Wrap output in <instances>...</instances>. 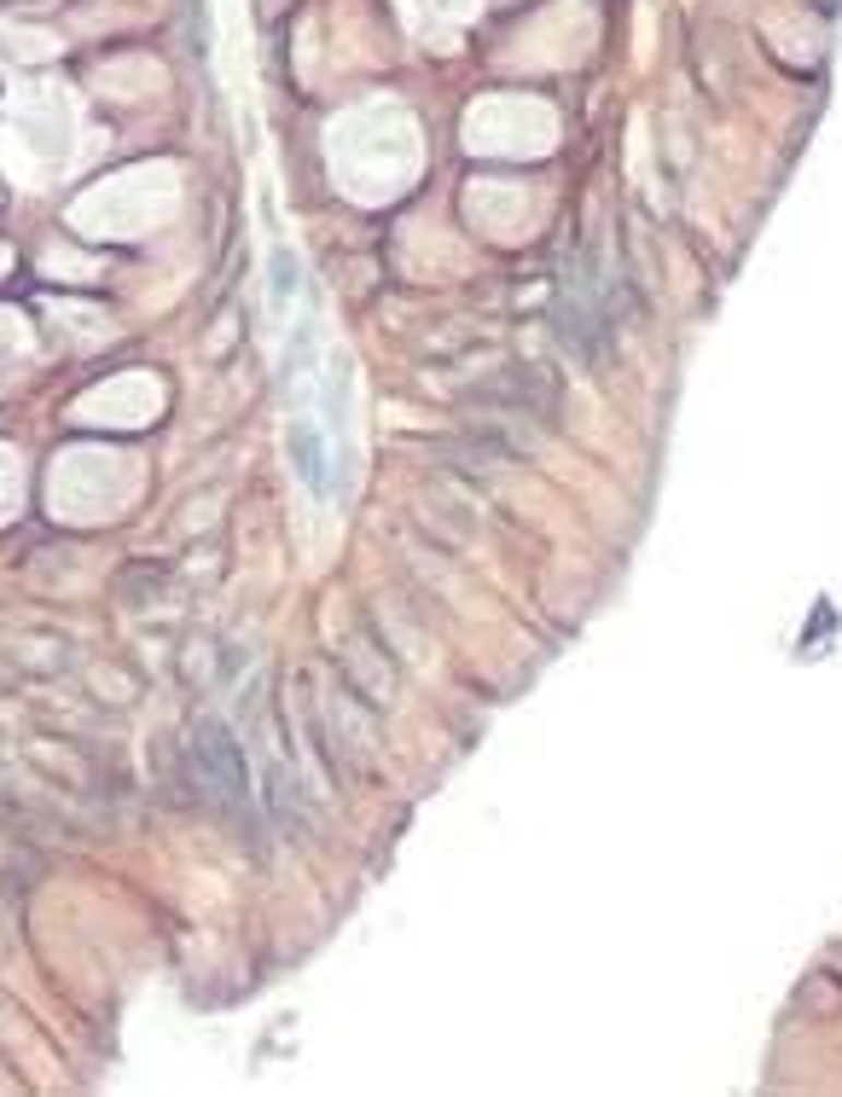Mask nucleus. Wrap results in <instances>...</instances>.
Segmentation results:
<instances>
[{"label": "nucleus", "instance_id": "nucleus-1", "mask_svg": "<svg viewBox=\"0 0 842 1097\" xmlns=\"http://www.w3.org/2000/svg\"><path fill=\"white\" fill-rule=\"evenodd\" d=\"M192 760L227 802H250V760H245V750H239V738H233L227 720H198Z\"/></svg>", "mask_w": 842, "mask_h": 1097}, {"label": "nucleus", "instance_id": "nucleus-2", "mask_svg": "<svg viewBox=\"0 0 842 1097\" xmlns=\"http://www.w3.org/2000/svg\"><path fill=\"white\" fill-rule=\"evenodd\" d=\"M285 459H290V471H297V482L308 494H325V441H320V424H308V418H297L285 430Z\"/></svg>", "mask_w": 842, "mask_h": 1097}, {"label": "nucleus", "instance_id": "nucleus-3", "mask_svg": "<svg viewBox=\"0 0 842 1097\" xmlns=\"http://www.w3.org/2000/svg\"><path fill=\"white\" fill-rule=\"evenodd\" d=\"M303 268H297V256H290V250H273L268 256V291H273V303H290V296H297V285H303V279H297Z\"/></svg>", "mask_w": 842, "mask_h": 1097}]
</instances>
